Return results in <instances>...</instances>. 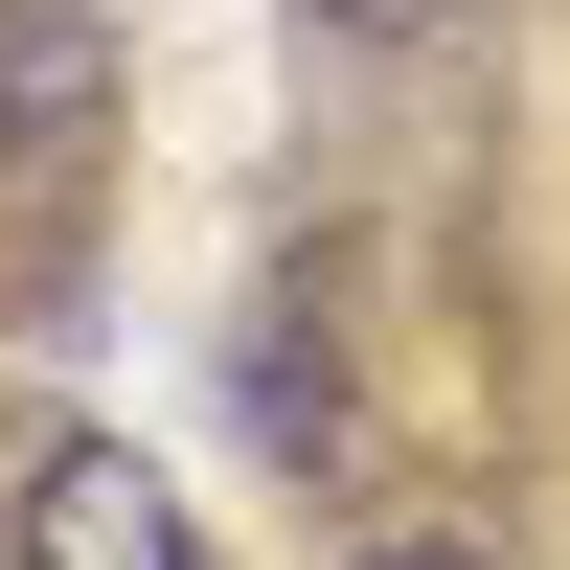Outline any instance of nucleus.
Here are the masks:
<instances>
[{"instance_id":"f257e3e1","label":"nucleus","mask_w":570,"mask_h":570,"mask_svg":"<svg viewBox=\"0 0 570 570\" xmlns=\"http://www.w3.org/2000/svg\"><path fill=\"white\" fill-rule=\"evenodd\" d=\"M0 548L23 570H206V502H183L137 434H46L23 502H0Z\"/></svg>"},{"instance_id":"39448f33","label":"nucleus","mask_w":570,"mask_h":570,"mask_svg":"<svg viewBox=\"0 0 570 570\" xmlns=\"http://www.w3.org/2000/svg\"><path fill=\"white\" fill-rule=\"evenodd\" d=\"M343 570H502V548H480V525H365Z\"/></svg>"},{"instance_id":"7ed1b4c3","label":"nucleus","mask_w":570,"mask_h":570,"mask_svg":"<svg viewBox=\"0 0 570 570\" xmlns=\"http://www.w3.org/2000/svg\"><path fill=\"white\" fill-rule=\"evenodd\" d=\"M252 434L297 456V480H343V456H365V389H343V343H252Z\"/></svg>"},{"instance_id":"f03ea898","label":"nucleus","mask_w":570,"mask_h":570,"mask_svg":"<svg viewBox=\"0 0 570 570\" xmlns=\"http://www.w3.org/2000/svg\"><path fill=\"white\" fill-rule=\"evenodd\" d=\"M115 137V23L91 0H0V183H69Z\"/></svg>"},{"instance_id":"20e7f679","label":"nucleus","mask_w":570,"mask_h":570,"mask_svg":"<svg viewBox=\"0 0 570 570\" xmlns=\"http://www.w3.org/2000/svg\"><path fill=\"white\" fill-rule=\"evenodd\" d=\"M297 23H343V46H456L480 0H297Z\"/></svg>"}]
</instances>
